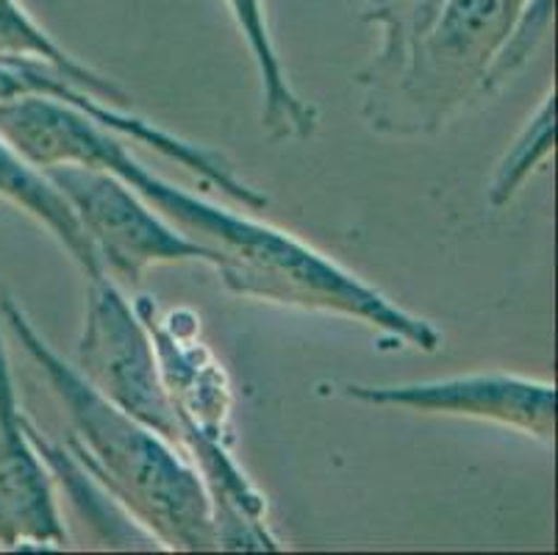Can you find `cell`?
Masks as SVG:
<instances>
[{
	"label": "cell",
	"instance_id": "cell-12",
	"mask_svg": "<svg viewBox=\"0 0 558 555\" xmlns=\"http://www.w3.org/2000/svg\"><path fill=\"white\" fill-rule=\"evenodd\" d=\"M553 25V0H525L522 12L517 14L514 25H511L509 37L497 48L495 59H492L489 70L481 84V95H492L497 92L511 75L520 73L527 64V59L539 50L545 37L550 34Z\"/></svg>",
	"mask_w": 558,
	"mask_h": 555
},
{
	"label": "cell",
	"instance_id": "cell-2",
	"mask_svg": "<svg viewBox=\"0 0 558 555\" xmlns=\"http://www.w3.org/2000/svg\"><path fill=\"white\" fill-rule=\"evenodd\" d=\"M0 314L73 422L78 439L73 456L95 483L161 547L186 553L220 550L215 506L197 467L186 464L175 445L100 395L78 366L68 364L45 342L20 303L3 298Z\"/></svg>",
	"mask_w": 558,
	"mask_h": 555
},
{
	"label": "cell",
	"instance_id": "cell-10",
	"mask_svg": "<svg viewBox=\"0 0 558 555\" xmlns=\"http://www.w3.org/2000/svg\"><path fill=\"white\" fill-rule=\"evenodd\" d=\"M0 64H48L56 73H62L81 89L95 95L104 104L123 109L129 104L125 95L114 81L104 79L86 64L75 61L62 45H56L53 39L39 28L32 20V14L20 7V0H0Z\"/></svg>",
	"mask_w": 558,
	"mask_h": 555
},
{
	"label": "cell",
	"instance_id": "cell-3",
	"mask_svg": "<svg viewBox=\"0 0 558 555\" xmlns=\"http://www.w3.org/2000/svg\"><path fill=\"white\" fill-rule=\"evenodd\" d=\"M525 0H423L400 73L369 92L364 114L387 134H434L481 84Z\"/></svg>",
	"mask_w": 558,
	"mask_h": 555
},
{
	"label": "cell",
	"instance_id": "cell-7",
	"mask_svg": "<svg viewBox=\"0 0 558 555\" xmlns=\"http://www.w3.org/2000/svg\"><path fill=\"white\" fill-rule=\"evenodd\" d=\"M68 531L53 497V478L39 458L14 391L0 342V550H62Z\"/></svg>",
	"mask_w": 558,
	"mask_h": 555
},
{
	"label": "cell",
	"instance_id": "cell-9",
	"mask_svg": "<svg viewBox=\"0 0 558 555\" xmlns=\"http://www.w3.org/2000/svg\"><path fill=\"white\" fill-rule=\"evenodd\" d=\"M0 197L23 208L25 214H32L39 226L48 228L64 251L73 256V262L78 264L86 278L106 275L93 242L86 239L84 228L78 226L68 201L59 195L48 176L37 170L32 161H25L3 136H0Z\"/></svg>",
	"mask_w": 558,
	"mask_h": 555
},
{
	"label": "cell",
	"instance_id": "cell-11",
	"mask_svg": "<svg viewBox=\"0 0 558 555\" xmlns=\"http://www.w3.org/2000/svg\"><path fill=\"white\" fill-rule=\"evenodd\" d=\"M553 147H556V89L550 86L534 114L527 117L520 134L514 136L509 150L504 153V159L497 161L489 190H486L489 206H509L517 192L522 190V183L527 181V176L550 156Z\"/></svg>",
	"mask_w": 558,
	"mask_h": 555
},
{
	"label": "cell",
	"instance_id": "cell-1",
	"mask_svg": "<svg viewBox=\"0 0 558 555\" xmlns=\"http://www.w3.org/2000/svg\"><path fill=\"white\" fill-rule=\"evenodd\" d=\"M0 136L37 170L59 165L104 167L123 178L170 226L209 248L233 294L359 319L409 348L436 353L442 334L423 317L364 283L292 233L203 201L140 165L123 142L68 104L45 95L0 100Z\"/></svg>",
	"mask_w": 558,
	"mask_h": 555
},
{
	"label": "cell",
	"instance_id": "cell-13",
	"mask_svg": "<svg viewBox=\"0 0 558 555\" xmlns=\"http://www.w3.org/2000/svg\"><path fill=\"white\" fill-rule=\"evenodd\" d=\"M420 7H423V0H367L362 17L380 28V48L375 53L369 75L364 79L369 92L387 86L403 68L411 20Z\"/></svg>",
	"mask_w": 558,
	"mask_h": 555
},
{
	"label": "cell",
	"instance_id": "cell-6",
	"mask_svg": "<svg viewBox=\"0 0 558 555\" xmlns=\"http://www.w3.org/2000/svg\"><path fill=\"white\" fill-rule=\"evenodd\" d=\"M350 400L417 414L466 417L517 427L550 445L556 439V386L509 373H475L395 386H342Z\"/></svg>",
	"mask_w": 558,
	"mask_h": 555
},
{
	"label": "cell",
	"instance_id": "cell-4",
	"mask_svg": "<svg viewBox=\"0 0 558 555\" xmlns=\"http://www.w3.org/2000/svg\"><path fill=\"white\" fill-rule=\"evenodd\" d=\"M43 172L73 208L109 278L140 283L159 264H215L209 248L170 226L114 172L86 165H59Z\"/></svg>",
	"mask_w": 558,
	"mask_h": 555
},
{
	"label": "cell",
	"instance_id": "cell-8",
	"mask_svg": "<svg viewBox=\"0 0 558 555\" xmlns=\"http://www.w3.org/2000/svg\"><path fill=\"white\" fill-rule=\"evenodd\" d=\"M240 25L262 79V129L270 140H308L317 129V111L292 89L272 45L264 0H226Z\"/></svg>",
	"mask_w": 558,
	"mask_h": 555
},
{
	"label": "cell",
	"instance_id": "cell-5",
	"mask_svg": "<svg viewBox=\"0 0 558 555\" xmlns=\"http://www.w3.org/2000/svg\"><path fill=\"white\" fill-rule=\"evenodd\" d=\"M78 370L125 414L170 445L184 447V427L161 378L154 336L109 275L89 278Z\"/></svg>",
	"mask_w": 558,
	"mask_h": 555
}]
</instances>
